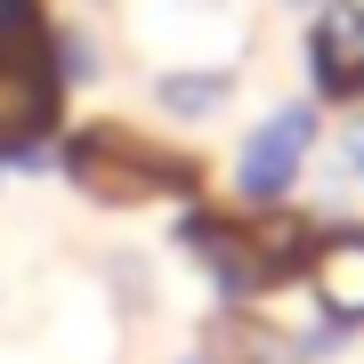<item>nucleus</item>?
Masks as SVG:
<instances>
[{"label": "nucleus", "instance_id": "1", "mask_svg": "<svg viewBox=\"0 0 364 364\" xmlns=\"http://www.w3.org/2000/svg\"><path fill=\"white\" fill-rule=\"evenodd\" d=\"M57 178L97 210H146V203H203L210 170L203 154L146 138L130 122H73L57 138Z\"/></svg>", "mask_w": 364, "mask_h": 364}, {"label": "nucleus", "instance_id": "2", "mask_svg": "<svg viewBox=\"0 0 364 364\" xmlns=\"http://www.w3.org/2000/svg\"><path fill=\"white\" fill-rule=\"evenodd\" d=\"M316 154H324V105L291 97V105H275V114H259L243 130L227 186H235V203H291L299 186H308Z\"/></svg>", "mask_w": 364, "mask_h": 364}, {"label": "nucleus", "instance_id": "3", "mask_svg": "<svg viewBox=\"0 0 364 364\" xmlns=\"http://www.w3.org/2000/svg\"><path fill=\"white\" fill-rule=\"evenodd\" d=\"M299 57H308V97L348 114L364 105V0H316L308 33H299Z\"/></svg>", "mask_w": 364, "mask_h": 364}, {"label": "nucleus", "instance_id": "4", "mask_svg": "<svg viewBox=\"0 0 364 364\" xmlns=\"http://www.w3.org/2000/svg\"><path fill=\"white\" fill-rule=\"evenodd\" d=\"M146 97H154L162 122L203 130V122H219L227 105L243 97V65H235V57H170V65H154Z\"/></svg>", "mask_w": 364, "mask_h": 364}, {"label": "nucleus", "instance_id": "5", "mask_svg": "<svg viewBox=\"0 0 364 364\" xmlns=\"http://www.w3.org/2000/svg\"><path fill=\"white\" fill-rule=\"evenodd\" d=\"M299 291L316 299V316L364 332V227H324L299 267Z\"/></svg>", "mask_w": 364, "mask_h": 364}, {"label": "nucleus", "instance_id": "6", "mask_svg": "<svg viewBox=\"0 0 364 364\" xmlns=\"http://www.w3.org/2000/svg\"><path fill=\"white\" fill-rule=\"evenodd\" d=\"M41 41H49V65H57V81H65V97H73V90H97V81L114 73V49H105V33H97L90 9L41 16Z\"/></svg>", "mask_w": 364, "mask_h": 364}, {"label": "nucleus", "instance_id": "7", "mask_svg": "<svg viewBox=\"0 0 364 364\" xmlns=\"http://www.w3.org/2000/svg\"><path fill=\"white\" fill-rule=\"evenodd\" d=\"M105 284L122 291V308H154V275H146V259H130V251H105Z\"/></svg>", "mask_w": 364, "mask_h": 364}, {"label": "nucleus", "instance_id": "8", "mask_svg": "<svg viewBox=\"0 0 364 364\" xmlns=\"http://www.w3.org/2000/svg\"><path fill=\"white\" fill-rule=\"evenodd\" d=\"M332 162L348 170V186H364V105H348V114H340V130H332Z\"/></svg>", "mask_w": 364, "mask_h": 364}, {"label": "nucleus", "instance_id": "9", "mask_svg": "<svg viewBox=\"0 0 364 364\" xmlns=\"http://www.w3.org/2000/svg\"><path fill=\"white\" fill-rule=\"evenodd\" d=\"M186 9H235V0H186Z\"/></svg>", "mask_w": 364, "mask_h": 364}, {"label": "nucleus", "instance_id": "10", "mask_svg": "<svg viewBox=\"0 0 364 364\" xmlns=\"http://www.w3.org/2000/svg\"><path fill=\"white\" fill-rule=\"evenodd\" d=\"M178 364H210V356H203V348H186V356H178Z\"/></svg>", "mask_w": 364, "mask_h": 364}, {"label": "nucleus", "instance_id": "11", "mask_svg": "<svg viewBox=\"0 0 364 364\" xmlns=\"http://www.w3.org/2000/svg\"><path fill=\"white\" fill-rule=\"evenodd\" d=\"M291 9H316V0H291Z\"/></svg>", "mask_w": 364, "mask_h": 364}]
</instances>
